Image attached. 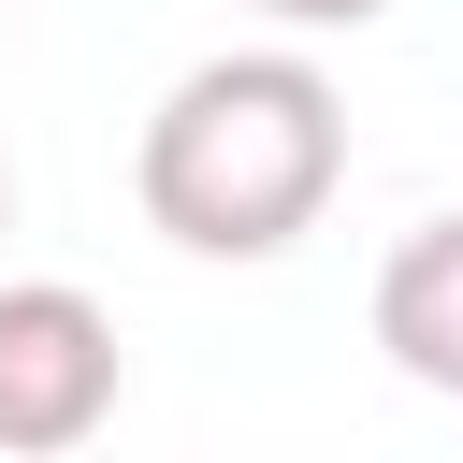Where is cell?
Here are the masks:
<instances>
[{
  "instance_id": "cell-1",
  "label": "cell",
  "mask_w": 463,
  "mask_h": 463,
  "mask_svg": "<svg viewBox=\"0 0 463 463\" xmlns=\"http://www.w3.org/2000/svg\"><path fill=\"white\" fill-rule=\"evenodd\" d=\"M130 188H145L159 246H188V260H275L347 188V87L304 43H232V58H203V72L159 87V116L130 145Z\"/></svg>"
},
{
  "instance_id": "cell-3",
  "label": "cell",
  "mask_w": 463,
  "mask_h": 463,
  "mask_svg": "<svg viewBox=\"0 0 463 463\" xmlns=\"http://www.w3.org/2000/svg\"><path fill=\"white\" fill-rule=\"evenodd\" d=\"M376 347H391V376H420V391L463 405V203L420 217L376 260Z\"/></svg>"
},
{
  "instance_id": "cell-5",
  "label": "cell",
  "mask_w": 463,
  "mask_h": 463,
  "mask_svg": "<svg viewBox=\"0 0 463 463\" xmlns=\"http://www.w3.org/2000/svg\"><path fill=\"white\" fill-rule=\"evenodd\" d=\"M0 232H14V174H0Z\"/></svg>"
},
{
  "instance_id": "cell-2",
  "label": "cell",
  "mask_w": 463,
  "mask_h": 463,
  "mask_svg": "<svg viewBox=\"0 0 463 463\" xmlns=\"http://www.w3.org/2000/svg\"><path fill=\"white\" fill-rule=\"evenodd\" d=\"M116 318L72 289V275H0V449L14 463H58L116 420Z\"/></svg>"
},
{
  "instance_id": "cell-4",
  "label": "cell",
  "mask_w": 463,
  "mask_h": 463,
  "mask_svg": "<svg viewBox=\"0 0 463 463\" xmlns=\"http://www.w3.org/2000/svg\"><path fill=\"white\" fill-rule=\"evenodd\" d=\"M260 14H275V29H304V43H318V29H376V14H391V0H260Z\"/></svg>"
}]
</instances>
